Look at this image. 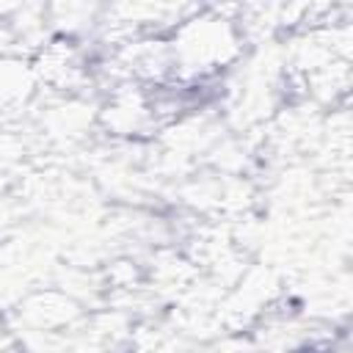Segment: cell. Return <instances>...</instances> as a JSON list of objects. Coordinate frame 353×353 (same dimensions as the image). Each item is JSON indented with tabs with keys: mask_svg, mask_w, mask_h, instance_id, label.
<instances>
[{
	"mask_svg": "<svg viewBox=\"0 0 353 353\" xmlns=\"http://www.w3.org/2000/svg\"><path fill=\"white\" fill-rule=\"evenodd\" d=\"M193 28H196V33L201 36V41H215V44H221V41H218V39H221V22H215V19H201V22H199V19H196ZM221 50H223V47L215 50V47H210V44H201V50H199V41H196V47H179V55H182V58H190V61L199 66V63L207 61L210 52H212V58H221Z\"/></svg>",
	"mask_w": 353,
	"mask_h": 353,
	"instance_id": "1",
	"label": "cell"
}]
</instances>
